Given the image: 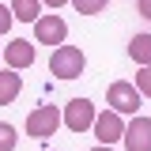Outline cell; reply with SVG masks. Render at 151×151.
Here are the masks:
<instances>
[{
    "mask_svg": "<svg viewBox=\"0 0 151 151\" xmlns=\"http://www.w3.org/2000/svg\"><path fill=\"white\" fill-rule=\"evenodd\" d=\"M83 68H87V57L79 45H57L49 57V72L57 79H76V76H83Z\"/></svg>",
    "mask_w": 151,
    "mask_h": 151,
    "instance_id": "cell-1",
    "label": "cell"
},
{
    "mask_svg": "<svg viewBox=\"0 0 151 151\" xmlns=\"http://www.w3.org/2000/svg\"><path fill=\"white\" fill-rule=\"evenodd\" d=\"M64 125V117H60V106H34V110L27 113V136L30 140H49L57 129Z\"/></svg>",
    "mask_w": 151,
    "mask_h": 151,
    "instance_id": "cell-2",
    "label": "cell"
},
{
    "mask_svg": "<svg viewBox=\"0 0 151 151\" xmlns=\"http://www.w3.org/2000/svg\"><path fill=\"white\" fill-rule=\"evenodd\" d=\"M60 117H64V125H68V132H87L94 129V117H98V110H94V102L91 98H72L64 110H60Z\"/></svg>",
    "mask_w": 151,
    "mask_h": 151,
    "instance_id": "cell-3",
    "label": "cell"
},
{
    "mask_svg": "<svg viewBox=\"0 0 151 151\" xmlns=\"http://www.w3.org/2000/svg\"><path fill=\"white\" fill-rule=\"evenodd\" d=\"M106 102H110L113 113H121V117L132 113V117H136V110H140V91H136V83H129V79H113Z\"/></svg>",
    "mask_w": 151,
    "mask_h": 151,
    "instance_id": "cell-4",
    "label": "cell"
},
{
    "mask_svg": "<svg viewBox=\"0 0 151 151\" xmlns=\"http://www.w3.org/2000/svg\"><path fill=\"white\" fill-rule=\"evenodd\" d=\"M94 140L102 144V147H113L121 136H125V117L121 113H113V110H106V113H98L94 117Z\"/></svg>",
    "mask_w": 151,
    "mask_h": 151,
    "instance_id": "cell-5",
    "label": "cell"
},
{
    "mask_svg": "<svg viewBox=\"0 0 151 151\" xmlns=\"http://www.w3.org/2000/svg\"><path fill=\"white\" fill-rule=\"evenodd\" d=\"M125 151H151V117H132L125 125V136H121Z\"/></svg>",
    "mask_w": 151,
    "mask_h": 151,
    "instance_id": "cell-6",
    "label": "cell"
},
{
    "mask_svg": "<svg viewBox=\"0 0 151 151\" xmlns=\"http://www.w3.org/2000/svg\"><path fill=\"white\" fill-rule=\"evenodd\" d=\"M64 38H68V23L60 15H42L34 23V42L42 45H64Z\"/></svg>",
    "mask_w": 151,
    "mask_h": 151,
    "instance_id": "cell-7",
    "label": "cell"
},
{
    "mask_svg": "<svg viewBox=\"0 0 151 151\" xmlns=\"http://www.w3.org/2000/svg\"><path fill=\"white\" fill-rule=\"evenodd\" d=\"M34 42H27V38H15V42H8L4 45V64L12 68V72H23V68H30L34 64Z\"/></svg>",
    "mask_w": 151,
    "mask_h": 151,
    "instance_id": "cell-8",
    "label": "cell"
},
{
    "mask_svg": "<svg viewBox=\"0 0 151 151\" xmlns=\"http://www.w3.org/2000/svg\"><path fill=\"white\" fill-rule=\"evenodd\" d=\"M19 91H23V79H19V72L4 68V72H0V106H12Z\"/></svg>",
    "mask_w": 151,
    "mask_h": 151,
    "instance_id": "cell-9",
    "label": "cell"
},
{
    "mask_svg": "<svg viewBox=\"0 0 151 151\" xmlns=\"http://www.w3.org/2000/svg\"><path fill=\"white\" fill-rule=\"evenodd\" d=\"M8 8H12V15L19 23H38L42 19V0H12Z\"/></svg>",
    "mask_w": 151,
    "mask_h": 151,
    "instance_id": "cell-10",
    "label": "cell"
},
{
    "mask_svg": "<svg viewBox=\"0 0 151 151\" xmlns=\"http://www.w3.org/2000/svg\"><path fill=\"white\" fill-rule=\"evenodd\" d=\"M129 57L140 64V68H147V64H151V34H132V42H129Z\"/></svg>",
    "mask_w": 151,
    "mask_h": 151,
    "instance_id": "cell-11",
    "label": "cell"
},
{
    "mask_svg": "<svg viewBox=\"0 0 151 151\" xmlns=\"http://www.w3.org/2000/svg\"><path fill=\"white\" fill-rule=\"evenodd\" d=\"M72 4H76L79 15H102V12L110 8V0H72Z\"/></svg>",
    "mask_w": 151,
    "mask_h": 151,
    "instance_id": "cell-12",
    "label": "cell"
},
{
    "mask_svg": "<svg viewBox=\"0 0 151 151\" xmlns=\"http://www.w3.org/2000/svg\"><path fill=\"white\" fill-rule=\"evenodd\" d=\"M0 151H15V125L0 121Z\"/></svg>",
    "mask_w": 151,
    "mask_h": 151,
    "instance_id": "cell-13",
    "label": "cell"
},
{
    "mask_svg": "<svg viewBox=\"0 0 151 151\" xmlns=\"http://www.w3.org/2000/svg\"><path fill=\"white\" fill-rule=\"evenodd\" d=\"M136 91H140V98H151V64L136 72Z\"/></svg>",
    "mask_w": 151,
    "mask_h": 151,
    "instance_id": "cell-14",
    "label": "cell"
},
{
    "mask_svg": "<svg viewBox=\"0 0 151 151\" xmlns=\"http://www.w3.org/2000/svg\"><path fill=\"white\" fill-rule=\"evenodd\" d=\"M12 23H15L12 8H8V4H0V34H8V30H12Z\"/></svg>",
    "mask_w": 151,
    "mask_h": 151,
    "instance_id": "cell-15",
    "label": "cell"
},
{
    "mask_svg": "<svg viewBox=\"0 0 151 151\" xmlns=\"http://www.w3.org/2000/svg\"><path fill=\"white\" fill-rule=\"evenodd\" d=\"M140 15H144V19L151 23V0H140Z\"/></svg>",
    "mask_w": 151,
    "mask_h": 151,
    "instance_id": "cell-16",
    "label": "cell"
},
{
    "mask_svg": "<svg viewBox=\"0 0 151 151\" xmlns=\"http://www.w3.org/2000/svg\"><path fill=\"white\" fill-rule=\"evenodd\" d=\"M45 8H64V4H72V0H42Z\"/></svg>",
    "mask_w": 151,
    "mask_h": 151,
    "instance_id": "cell-17",
    "label": "cell"
},
{
    "mask_svg": "<svg viewBox=\"0 0 151 151\" xmlns=\"http://www.w3.org/2000/svg\"><path fill=\"white\" fill-rule=\"evenodd\" d=\"M91 151H113V147H102V144H98V147H91Z\"/></svg>",
    "mask_w": 151,
    "mask_h": 151,
    "instance_id": "cell-18",
    "label": "cell"
},
{
    "mask_svg": "<svg viewBox=\"0 0 151 151\" xmlns=\"http://www.w3.org/2000/svg\"><path fill=\"white\" fill-rule=\"evenodd\" d=\"M0 60H4V45H0Z\"/></svg>",
    "mask_w": 151,
    "mask_h": 151,
    "instance_id": "cell-19",
    "label": "cell"
}]
</instances>
